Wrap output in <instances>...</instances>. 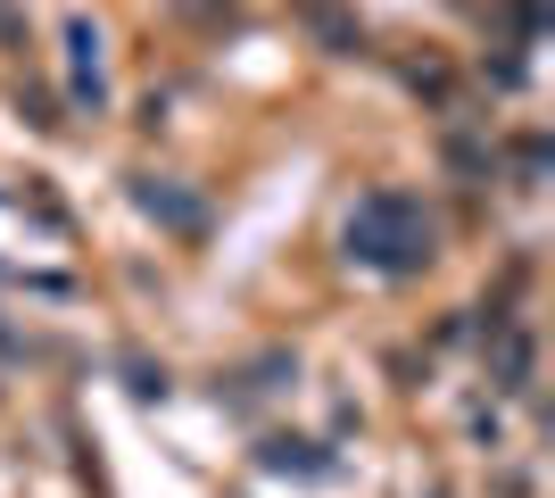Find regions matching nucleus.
I'll use <instances>...</instances> for the list:
<instances>
[{
	"instance_id": "obj_1",
	"label": "nucleus",
	"mask_w": 555,
	"mask_h": 498,
	"mask_svg": "<svg viewBox=\"0 0 555 498\" xmlns=\"http://www.w3.org/2000/svg\"><path fill=\"white\" fill-rule=\"evenodd\" d=\"M348 250L373 266H390V274H406V266L431 258V225L415 216V200H398V191H373L365 208L348 216Z\"/></svg>"
},
{
	"instance_id": "obj_2",
	"label": "nucleus",
	"mask_w": 555,
	"mask_h": 498,
	"mask_svg": "<svg viewBox=\"0 0 555 498\" xmlns=\"http://www.w3.org/2000/svg\"><path fill=\"white\" fill-rule=\"evenodd\" d=\"M141 208H150V216H166V225H175V233H199V208H191V200H175V191H166L158 175H150V183H141Z\"/></svg>"
},
{
	"instance_id": "obj_3",
	"label": "nucleus",
	"mask_w": 555,
	"mask_h": 498,
	"mask_svg": "<svg viewBox=\"0 0 555 498\" xmlns=\"http://www.w3.org/2000/svg\"><path fill=\"white\" fill-rule=\"evenodd\" d=\"M315 34H324L332 50H357V42H365V34H357L348 17H332V9H315Z\"/></svg>"
}]
</instances>
